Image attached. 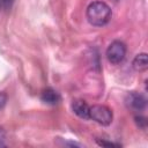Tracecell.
I'll return each instance as SVG.
<instances>
[{"label":"cell","instance_id":"cell-1","mask_svg":"<svg viewBox=\"0 0 148 148\" xmlns=\"http://www.w3.org/2000/svg\"><path fill=\"white\" fill-rule=\"evenodd\" d=\"M112 16L111 8L103 1H94L87 8V18L95 27L105 25Z\"/></svg>","mask_w":148,"mask_h":148},{"label":"cell","instance_id":"cell-2","mask_svg":"<svg viewBox=\"0 0 148 148\" xmlns=\"http://www.w3.org/2000/svg\"><path fill=\"white\" fill-rule=\"evenodd\" d=\"M112 111L105 105H92L89 109V119L95 120L99 125L108 126L112 121Z\"/></svg>","mask_w":148,"mask_h":148},{"label":"cell","instance_id":"cell-3","mask_svg":"<svg viewBox=\"0 0 148 148\" xmlns=\"http://www.w3.org/2000/svg\"><path fill=\"white\" fill-rule=\"evenodd\" d=\"M126 56V45L120 40H113L106 49V58L113 64H120Z\"/></svg>","mask_w":148,"mask_h":148},{"label":"cell","instance_id":"cell-4","mask_svg":"<svg viewBox=\"0 0 148 148\" xmlns=\"http://www.w3.org/2000/svg\"><path fill=\"white\" fill-rule=\"evenodd\" d=\"M125 102H126V105L134 110V111H142L145 108H146V104H147V101L143 95L139 94V92H130L127 94L126 98H125Z\"/></svg>","mask_w":148,"mask_h":148},{"label":"cell","instance_id":"cell-5","mask_svg":"<svg viewBox=\"0 0 148 148\" xmlns=\"http://www.w3.org/2000/svg\"><path fill=\"white\" fill-rule=\"evenodd\" d=\"M89 109L90 106L81 99H75L72 103V110L74 111V113L76 116H79L80 118L83 119H89Z\"/></svg>","mask_w":148,"mask_h":148},{"label":"cell","instance_id":"cell-6","mask_svg":"<svg viewBox=\"0 0 148 148\" xmlns=\"http://www.w3.org/2000/svg\"><path fill=\"white\" fill-rule=\"evenodd\" d=\"M40 99H42L44 103H46V104L56 105V104H58V103L60 102L61 97H60L59 92L56 91L54 89H52V88H46V89L43 90V92H42V95H40Z\"/></svg>","mask_w":148,"mask_h":148},{"label":"cell","instance_id":"cell-7","mask_svg":"<svg viewBox=\"0 0 148 148\" xmlns=\"http://www.w3.org/2000/svg\"><path fill=\"white\" fill-rule=\"evenodd\" d=\"M133 68L138 72H143L148 68V59H147V53H139L135 56L133 59Z\"/></svg>","mask_w":148,"mask_h":148},{"label":"cell","instance_id":"cell-8","mask_svg":"<svg viewBox=\"0 0 148 148\" xmlns=\"http://www.w3.org/2000/svg\"><path fill=\"white\" fill-rule=\"evenodd\" d=\"M135 121H136V124L140 126V127H142V128H145L146 127V118L145 117H135Z\"/></svg>","mask_w":148,"mask_h":148},{"label":"cell","instance_id":"cell-9","mask_svg":"<svg viewBox=\"0 0 148 148\" xmlns=\"http://www.w3.org/2000/svg\"><path fill=\"white\" fill-rule=\"evenodd\" d=\"M5 140H6V132H5V130L0 126V147L5 146Z\"/></svg>","mask_w":148,"mask_h":148},{"label":"cell","instance_id":"cell-10","mask_svg":"<svg viewBox=\"0 0 148 148\" xmlns=\"http://www.w3.org/2000/svg\"><path fill=\"white\" fill-rule=\"evenodd\" d=\"M97 143L99 145V146H105V147H119V145H117V143H112V142H106V141H99V140H97Z\"/></svg>","mask_w":148,"mask_h":148},{"label":"cell","instance_id":"cell-11","mask_svg":"<svg viewBox=\"0 0 148 148\" xmlns=\"http://www.w3.org/2000/svg\"><path fill=\"white\" fill-rule=\"evenodd\" d=\"M6 102H7V96H6L3 92H1V91H0V110L5 106Z\"/></svg>","mask_w":148,"mask_h":148},{"label":"cell","instance_id":"cell-12","mask_svg":"<svg viewBox=\"0 0 148 148\" xmlns=\"http://www.w3.org/2000/svg\"><path fill=\"white\" fill-rule=\"evenodd\" d=\"M13 0H0V7L2 8H8L10 6Z\"/></svg>","mask_w":148,"mask_h":148}]
</instances>
